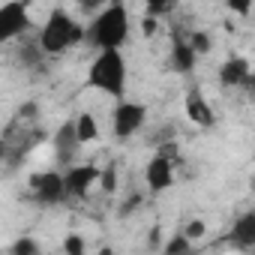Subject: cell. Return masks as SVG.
I'll use <instances>...</instances> for the list:
<instances>
[{
    "label": "cell",
    "instance_id": "obj_22",
    "mask_svg": "<svg viewBox=\"0 0 255 255\" xmlns=\"http://www.w3.org/2000/svg\"><path fill=\"white\" fill-rule=\"evenodd\" d=\"M156 27H159V21H156L153 15H147V18L141 21V33H144V36H153V33H156Z\"/></svg>",
    "mask_w": 255,
    "mask_h": 255
},
{
    "label": "cell",
    "instance_id": "obj_16",
    "mask_svg": "<svg viewBox=\"0 0 255 255\" xmlns=\"http://www.w3.org/2000/svg\"><path fill=\"white\" fill-rule=\"evenodd\" d=\"M9 255H42V249H39V243H36L33 237H18V240L12 243Z\"/></svg>",
    "mask_w": 255,
    "mask_h": 255
},
{
    "label": "cell",
    "instance_id": "obj_18",
    "mask_svg": "<svg viewBox=\"0 0 255 255\" xmlns=\"http://www.w3.org/2000/svg\"><path fill=\"white\" fill-rule=\"evenodd\" d=\"M189 45H192V51L201 57V54H207V51H210V36H207L204 30H195V33L189 36Z\"/></svg>",
    "mask_w": 255,
    "mask_h": 255
},
{
    "label": "cell",
    "instance_id": "obj_8",
    "mask_svg": "<svg viewBox=\"0 0 255 255\" xmlns=\"http://www.w3.org/2000/svg\"><path fill=\"white\" fill-rule=\"evenodd\" d=\"M78 147H81V141H78V132H75V120H66L54 132V156H57V162L72 168V159H75Z\"/></svg>",
    "mask_w": 255,
    "mask_h": 255
},
{
    "label": "cell",
    "instance_id": "obj_23",
    "mask_svg": "<svg viewBox=\"0 0 255 255\" xmlns=\"http://www.w3.org/2000/svg\"><path fill=\"white\" fill-rule=\"evenodd\" d=\"M228 9H231V12H240V15H249V9H252V6H249V3H243V0H231Z\"/></svg>",
    "mask_w": 255,
    "mask_h": 255
},
{
    "label": "cell",
    "instance_id": "obj_19",
    "mask_svg": "<svg viewBox=\"0 0 255 255\" xmlns=\"http://www.w3.org/2000/svg\"><path fill=\"white\" fill-rule=\"evenodd\" d=\"M99 186H102V192H114V189H117V168H114V165H108V168H102V177H99Z\"/></svg>",
    "mask_w": 255,
    "mask_h": 255
},
{
    "label": "cell",
    "instance_id": "obj_25",
    "mask_svg": "<svg viewBox=\"0 0 255 255\" xmlns=\"http://www.w3.org/2000/svg\"><path fill=\"white\" fill-rule=\"evenodd\" d=\"M246 87H252V90H255V72L249 75V84H246Z\"/></svg>",
    "mask_w": 255,
    "mask_h": 255
},
{
    "label": "cell",
    "instance_id": "obj_5",
    "mask_svg": "<svg viewBox=\"0 0 255 255\" xmlns=\"http://www.w3.org/2000/svg\"><path fill=\"white\" fill-rule=\"evenodd\" d=\"M30 189L33 195L42 201V204H57L66 198V180H63V171H42L30 180Z\"/></svg>",
    "mask_w": 255,
    "mask_h": 255
},
{
    "label": "cell",
    "instance_id": "obj_1",
    "mask_svg": "<svg viewBox=\"0 0 255 255\" xmlns=\"http://www.w3.org/2000/svg\"><path fill=\"white\" fill-rule=\"evenodd\" d=\"M87 39L99 51H120V45L129 39V9L123 3L102 6L87 27Z\"/></svg>",
    "mask_w": 255,
    "mask_h": 255
},
{
    "label": "cell",
    "instance_id": "obj_4",
    "mask_svg": "<svg viewBox=\"0 0 255 255\" xmlns=\"http://www.w3.org/2000/svg\"><path fill=\"white\" fill-rule=\"evenodd\" d=\"M147 120V108L141 102H129V99H120L114 114H111V126H114V135L117 138H129L135 135Z\"/></svg>",
    "mask_w": 255,
    "mask_h": 255
},
{
    "label": "cell",
    "instance_id": "obj_12",
    "mask_svg": "<svg viewBox=\"0 0 255 255\" xmlns=\"http://www.w3.org/2000/svg\"><path fill=\"white\" fill-rule=\"evenodd\" d=\"M249 75H252V66L246 57H231L219 66V81L225 87H240V84H249Z\"/></svg>",
    "mask_w": 255,
    "mask_h": 255
},
{
    "label": "cell",
    "instance_id": "obj_15",
    "mask_svg": "<svg viewBox=\"0 0 255 255\" xmlns=\"http://www.w3.org/2000/svg\"><path fill=\"white\" fill-rule=\"evenodd\" d=\"M165 255H192V240L186 234H174L165 243Z\"/></svg>",
    "mask_w": 255,
    "mask_h": 255
},
{
    "label": "cell",
    "instance_id": "obj_20",
    "mask_svg": "<svg viewBox=\"0 0 255 255\" xmlns=\"http://www.w3.org/2000/svg\"><path fill=\"white\" fill-rule=\"evenodd\" d=\"M204 231H207V225H204L201 219H192V222H186V228H183V234H186L189 240H201Z\"/></svg>",
    "mask_w": 255,
    "mask_h": 255
},
{
    "label": "cell",
    "instance_id": "obj_21",
    "mask_svg": "<svg viewBox=\"0 0 255 255\" xmlns=\"http://www.w3.org/2000/svg\"><path fill=\"white\" fill-rule=\"evenodd\" d=\"M174 9V3H147V15H162V12H171Z\"/></svg>",
    "mask_w": 255,
    "mask_h": 255
},
{
    "label": "cell",
    "instance_id": "obj_13",
    "mask_svg": "<svg viewBox=\"0 0 255 255\" xmlns=\"http://www.w3.org/2000/svg\"><path fill=\"white\" fill-rule=\"evenodd\" d=\"M195 60H198V54L192 51L189 39H174V45H171V63H174L180 72H192Z\"/></svg>",
    "mask_w": 255,
    "mask_h": 255
},
{
    "label": "cell",
    "instance_id": "obj_24",
    "mask_svg": "<svg viewBox=\"0 0 255 255\" xmlns=\"http://www.w3.org/2000/svg\"><path fill=\"white\" fill-rule=\"evenodd\" d=\"M21 117H36V105H33V102L21 105Z\"/></svg>",
    "mask_w": 255,
    "mask_h": 255
},
{
    "label": "cell",
    "instance_id": "obj_6",
    "mask_svg": "<svg viewBox=\"0 0 255 255\" xmlns=\"http://www.w3.org/2000/svg\"><path fill=\"white\" fill-rule=\"evenodd\" d=\"M102 171L96 165H72L63 171V180H66V195L72 198H87V192L93 189V183H99Z\"/></svg>",
    "mask_w": 255,
    "mask_h": 255
},
{
    "label": "cell",
    "instance_id": "obj_10",
    "mask_svg": "<svg viewBox=\"0 0 255 255\" xmlns=\"http://www.w3.org/2000/svg\"><path fill=\"white\" fill-rule=\"evenodd\" d=\"M228 240H231V246L240 249V252L255 249V213H252V210H249V213H240V216L234 219V225H231V231H228Z\"/></svg>",
    "mask_w": 255,
    "mask_h": 255
},
{
    "label": "cell",
    "instance_id": "obj_17",
    "mask_svg": "<svg viewBox=\"0 0 255 255\" xmlns=\"http://www.w3.org/2000/svg\"><path fill=\"white\" fill-rule=\"evenodd\" d=\"M63 252H66V255H87L84 237H81V234H66V237H63Z\"/></svg>",
    "mask_w": 255,
    "mask_h": 255
},
{
    "label": "cell",
    "instance_id": "obj_3",
    "mask_svg": "<svg viewBox=\"0 0 255 255\" xmlns=\"http://www.w3.org/2000/svg\"><path fill=\"white\" fill-rule=\"evenodd\" d=\"M87 33H84V24H78L66 9H54L39 33V48L45 54H63L69 45L81 42Z\"/></svg>",
    "mask_w": 255,
    "mask_h": 255
},
{
    "label": "cell",
    "instance_id": "obj_7",
    "mask_svg": "<svg viewBox=\"0 0 255 255\" xmlns=\"http://www.w3.org/2000/svg\"><path fill=\"white\" fill-rule=\"evenodd\" d=\"M30 24V15H27V6L18 3V0H9V3L0 6V36L3 39H15L18 33H24Z\"/></svg>",
    "mask_w": 255,
    "mask_h": 255
},
{
    "label": "cell",
    "instance_id": "obj_2",
    "mask_svg": "<svg viewBox=\"0 0 255 255\" xmlns=\"http://www.w3.org/2000/svg\"><path fill=\"white\" fill-rule=\"evenodd\" d=\"M87 84L120 99L126 93V60H123V54L120 51H99L87 69Z\"/></svg>",
    "mask_w": 255,
    "mask_h": 255
},
{
    "label": "cell",
    "instance_id": "obj_11",
    "mask_svg": "<svg viewBox=\"0 0 255 255\" xmlns=\"http://www.w3.org/2000/svg\"><path fill=\"white\" fill-rule=\"evenodd\" d=\"M183 105H186V117H189L195 126H201V129H210V126L216 123V120H213V108L207 105V99H204V93H201L198 87L186 93V102H183Z\"/></svg>",
    "mask_w": 255,
    "mask_h": 255
},
{
    "label": "cell",
    "instance_id": "obj_9",
    "mask_svg": "<svg viewBox=\"0 0 255 255\" xmlns=\"http://www.w3.org/2000/svg\"><path fill=\"white\" fill-rule=\"evenodd\" d=\"M144 183L150 192H162L174 183V162L165 159V156H153L147 165H144Z\"/></svg>",
    "mask_w": 255,
    "mask_h": 255
},
{
    "label": "cell",
    "instance_id": "obj_14",
    "mask_svg": "<svg viewBox=\"0 0 255 255\" xmlns=\"http://www.w3.org/2000/svg\"><path fill=\"white\" fill-rule=\"evenodd\" d=\"M75 132H78V141L81 144H90V141H96L99 138V123H96V117L93 114H78L75 117Z\"/></svg>",
    "mask_w": 255,
    "mask_h": 255
},
{
    "label": "cell",
    "instance_id": "obj_26",
    "mask_svg": "<svg viewBox=\"0 0 255 255\" xmlns=\"http://www.w3.org/2000/svg\"><path fill=\"white\" fill-rule=\"evenodd\" d=\"M99 255H114V252H111V249H102V252H99Z\"/></svg>",
    "mask_w": 255,
    "mask_h": 255
}]
</instances>
